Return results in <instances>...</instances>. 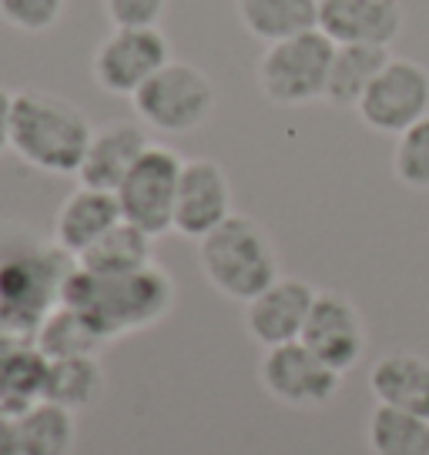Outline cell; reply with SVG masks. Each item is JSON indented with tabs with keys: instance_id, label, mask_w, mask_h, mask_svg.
<instances>
[{
	"instance_id": "obj_1",
	"label": "cell",
	"mask_w": 429,
	"mask_h": 455,
	"mask_svg": "<svg viewBox=\"0 0 429 455\" xmlns=\"http://www.w3.org/2000/svg\"><path fill=\"white\" fill-rule=\"evenodd\" d=\"M172 275L158 265H148L131 275H91L77 268L74 261L71 275L61 284V305L81 312L98 328L108 341L158 325L174 305Z\"/></svg>"
},
{
	"instance_id": "obj_2",
	"label": "cell",
	"mask_w": 429,
	"mask_h": 455,
	"mask_svg": "<svg viewBox=\"0 0 429 455\" xmlns=\"http://www.w3.org/2000/svg\"><path fill=\"white\" fill-rule=\"evenodd\" d=\"M91 121L74 100L24 87L11 104V148L44 174H77L91 144Z\"/></svg>"
},
{
	"instance_id": "obj_3",
	"label": "cell",
	"mask_w": 429,
	"mask_h": 455,
	"mask_svg": "<svg viewBox=\"0 0 429 455\" xmlns=\"http://www.w3.org/2000/svg\"><path fill=\"white\" fill-rule=\"evenodd\" d=\"M74 258L58 244H28L0 258V341H34L61 305V284Z\"/></svg>"
},
{
	"instance_id": "obj_4",
	"label": "cell",
	"mask_w": 429,
	"mask_h": 455,
	"mask_svg": "<svg viewBox=\"0 0 429 455\" xmlns=\"http://www.w3.org/2000/svg\"><path fill=\"white\" fill-rule=\"evenodd\" d=\"M198 265L218 295L242 305L262 295L275 278H282L269 231L245 214H231L225 225L201 238Z\"/></svg>"
},
{
	"instance_id": "obj_5",
	"label": "cell",
	"mask_w": 429,
	"mask_h": 455,
	"mask_svg": "<svg viewBox=\"0 0 429 455\" xmlns=\"http://www.w3.org/2000/svg\"><path fill=\"white\" fill-rule=\"evenodd\" d=\"M138 121L161 134H191L201 124H208L218 104L212 77L188 64V60H168L148 84L131 98Z\"/></svg>"
},
{
	"instance_id": "obj_6",
	"label": "cell",
	"mask_w": 429,
	"mask_h": 455,
	"mask_svg": "<svg viewBox=\"0 0 429 455\" xmlns=\"http://www.w3.org/2000/svg\"><path fill=\"white\" fill-rule=\"evenodd\" d=\"M336 44L322 30L269 44L258 60V87L279 108H302L326 98Z\"/></svg>"
},
{
	"instance_id": "obj_7",
	"label": "cell",
	"mask_w": 429,
	"mask_h": 455,
	"mask_svg": "<svg viewBox=\"0 0 429 455\" xmlns=\"http://www.w3.org/2000/svg\"><path fill=\"white\" fill-rule=\"evenodd\" d=\"M182 168H185V161L174 155L172 148L151 144L115 191L121 218L148 231L151 238L168 235L174 228V198H178Z\"/></svg>"
},
{
	"instance_id": "obj_8",
	"label": "cell",
	"mask_w": 429,
	"mask_h": 455,
	"mask_svg": "<svg viewBox=\"0 0 429 455\" xmlns=\"http://www.w3.org/2000/svg\"><path fill=\"white\" fill-rule=\"evenodd\" d=\"M172 60L168 37L158 28H115L94 47V84L115 98H134Z\"/></svg>"
},
{
	"instance_id": "obj_9",
	"label": "cell",
	"mask_w": 429,
	"mask_h": 455,
	"mask_svg": "<svg viewBox=\"0 0 429 455\" xmlns=\"http://www.w3.org/2000/svg\"><path fill=\"white\" fill-rule=\"evenodd\" d=\"M359 121L376 134L400 138L429 114V71L406 57H389L369 91L356 104Z\"/></svg>"
},
{
	"instance_id": "obj_10",
	"label": "cell",
	"mask_w": 429,
	"mask_h": 455,
	"mask_svg": "<svg viewBox=\"0 0 429 455\" xmlns=\"http://www.w3.org/2000/svg\"><path fill=\"white\" fill-rule=\"evenodd\" d=\"M258 379L275 402L292 405V409H319V405L332 402L339 385H343V375L329 369L302 341L265 348L262 365H258Z\"/></svg>"
},
{
	"instance_id": "obj_11",
	"label": "cell",
	"mask_w": 429,
	"mask_h": 455,
	"mask_svg": "<svg viewBox=\"0 0 429 455\" xmlns=\"http://www.w3.org/2000/svg\"><path fill=\"white\" fill-rule=\"evenodd\" d=\"M302 345L339 375L352 371L366 352V322L352 301L336 291H319L302 328Z\"/></svg>"
},
{
	"instance_id": "obj_12",
	"label": "cell",
	"mask_w": 429,
	"mask_h": 455,
	"mask_svg": "<svg viewBox=\"0 0 429 455\" xmlns=\"http://www.w3.org/2000/svg\"><path fill=\"white\" fill-rule=\"evenodd\" d=\"M231 218V181L225 168L212 157H191L182 168L178 198H174V228L182 238L201 242L218 225Z\"/></svg>"
},
{
	"instance_id": "obj_13",
	"label": "cell",
	"mask_w": 429,
	"mask_h": 455,
	"mask_svg": "<svg viewBox=\"0 0 429 455\" xmlns=\"http://www.w3.org/2000/svg\"><path fill=\"white\" fill-rule=\"evenodd\" d=\"M315 295L319 291L309 282H302V278H288V275L275 278L262 295L245 301V331L262 348L299 341L305 318L312 312Z\"/></svg>"
},
{
	"instance_id": "obj_14",
	"label": "cell",
	"mask_w": 429,
	"mask_h": 455,
	"mask_svg": "<svg viewBox=\"0 0 429 455\" xmlns=\"http://www.w3.org/2000/svg\"><path fill=\"white\" fill-rule=\"evenodd\" d=\"M319 30L332 44L389 47L402 30V0H319Z\"/></svg>"
},
{
	"instance_id": "obj_15",
	"label": "cell",
	"mask_w": 429,
	"mask_h": 455,
	"mask_svg": "<svg viewBox=\"0 0 429 455\" xmlns=\"http://www.w3.org/2000/svg\"><path fill=\"white\" fill-rule=\"evenodd\" d=\"M151 148L148 131L138 121H108L94 128L87 155L81 161V185L101 188V191H117L121 181L128 178V171L134 168V161Z\"/></svg>"
},
{
	"instance_id": "obj_16",
	"label": "cell",
	"mask_w": 429,
	"mask_h": 455,
	"mask_svg": "<svg viewBox=\"0 0 429 455\" xmlns=\"http://www.w3.org/2000/svg\"><path fill=\"white\" fill-rule=\"evenodd\" d=\"M117 221H125V218H121V204H117L115 191L77 185L61 201L58 218H54V244L77 261Z\"/></svg>"
},
{
	"instance_id": "obj_17",
	"label": "cell",
	"mask_w": 429,
	"mask_h": 455,
	"mask_svg": "<svg viewBox=\"0 0 429 455\" xmlns=\"http://www.w3.org/2000/svg\"><path fill=\"white\" fill-rule=\"evenodd\" d=\"M369 392L376 405L429 419V358L416 352H389L369 369Z\"/></svg>"
},
{
	"instance_id": "obj_18",
	"label": "cell",
	"mask_w": 429,
	"mask_h": 455,
	"mask_svg": "<svg viewBox=\"0 0 429 455\" xmlns=\"http://www.w3.org/2000/svg\"><path fill=\"white\" fill-rule=\"evenodd\" d=\"M47 365L37 341H0V412L17 415L41 402Z\"/></svg>"
},
{
	"instance_id": "obj_19",
	"label": "cell",
	"mask_w": 429,
	"mask_h": 455,
	"mask_svg": "<svg viewBox=\"0 0 429 455\" xmlns=\"http://www.w3.org/2000/svg\"><path fill=\"white\" fill-rule=\"evenodd\" d=\"M155 265V238L142 231L131 221H117L108 235H101L98 242L77 258V268L91 271V275H131Z\"/></svg>"
},
{
	"instance_id": "obj_20",
	"label": "cell",
	"mask_w": 429,
	"mask_h": 455,
	"mask_svg": "<svg viewBox=\"0 0 429 455\" xmlns=\"http://www.w3.org/2000/svg\"><path fill=\"white\" fill-rule=\"evenodd\" d=\"M242 28L265 44L319 30V0H239Z\"/></svg>"
},
{
	"instance_id": "obj_21",
	"label": "cell",
	"mask_w": 429,
	"mask_h": 455,
	"mask_svg": "<svg viewBox=\"0 0 429 455\" xmlns=\"http://www.w3.org/2000/svg\"><path fill=\"white\" fill-rule=\"evenodd\" d=\"M389 64V47H372V44H336V57L329 68V84L326 98L336 108H356L362 94L369 91L376 74Z\"/></svg>"
},
{
	"instance_id": "obj_22",
	"label": "cell",
	"mask_w": 429,
	"mask_h": 455,
	"mask_svg": "<svg viewBox=\"0 0 429 455\" xmlns=\"http://www.w3.org/2000/svg\"><path fill=\"white\" fill-rule=\"evenodd\" d=\"M17 439L24 455H71L74 449V412L54 402H34L24 412L14 415Z\"/></svg>"
},
{
	"instance_id": "obj_23",
	"label": "cell",
	"mask_w": 429,
	"mask_h": 455,
	"mask_svg": "<svg viewBox=\"0 0 429 455\" xmlns=\"http://www.w3.org/2000/svg\"><path fill=\"white\" fill-rule=\"evenodd\" d=\"M104 392V369L98 355L85 358H54L47 365V382H44V398L54 402L68 412L91 409Z\"/></svg>"
},
{
	"instance_id": "obj_24",
	"label": "cell",
	"mask_w": 429,
	"mask_h": 455,
	"mask_svg": "<svg viewBox=\"0 0 429 455\" xmlns=\"http://www.w3.org/2000/svg\"><path fill=\"white\" fill-rule=\"evenodd\" d=\"M37 348L51 358H85L98 355L101 348L108 345V339L101 335L98 328L87 322L81 312H74L68 305H58L54 312L47 315L37 328Z\"/></svg>"
},
{
	"instance_id": "obj_25",
	"label": "cell",
	"mask_w": 429,
	"mask_h": 455,
	"mask_svg": "<svg viewBox=\"0 0 429 455\" xmlns=\"http://www.w3.org/2000/svg\"><path fill=\"white\" fill-rule=\"evenodd\" d=\"M372 455H429V419L376 405L366 422Z\"/></svg>"
},
{
	"instance_id": "obj_26",
	"label": "cell",
	"mask_w": 429,
	"mask_h": 455,
	"mask_svg": "<svg viewBox=\"0 0 429 455\" xmlns=\"http://www.w3.org/2000/svg\"><path fill=\"white\" fill-rule=\"evenodd\" d=\"M393 174L413 191H429V114L396 138Z\"/></svg>"
},
{
	"instance_id": "obj_27",
	"label": "cell",
	"mask_w": 429,
	"mask_h": 455,
	"mask_svg": "<svg viewBox=\"0 0 429 455\" xmlns=\"http://www.w3.org/2000/svg\"><path fill=\"white\" fill-rule=\"evenodd\" d=\"M68 0H0V20L20 34H47L58 28Z\"/></svg>"
},
{
	"instance_id": "obj_28",
	"label": "cell",
	"mask_w": 429,
	"mask_h": 455,
	"mask_svg": "<svg viewBox=\"0 0 429 455\" xmlns=\"http://www.w3.org/2000/svg\"><path fill=\"white\" fill-rule=\"evenodd\" d=\"M168 0H104V14L115 28H158Z\"/></svg>"
},
{
	"instance_id": "obj_29",
	"label": "cell",
	"mask_w": 429,
	"mask_h": 455,
	"mask_svg": "<svg viewBox=\"0 0 429 455\" xmlns=\"http://www.w3.org/2000/svg\"><path fill=\"white\" fill-rule=\"evenodd\" d=\"M0 455H24L20 452V439H17L14 415L0 412Z\"/></svg>"
},
{
	"instance_id": "obj_30",
	"label": "cell",
	"mask_w": 429,
	"mask_h": 455,
	"mask_svg": "<svg viewBox=\"0 0 429 455\" xmlns=\"http://www.w3.org/2000/svg\"><path fill=\"white\" fill-rule=\"evenodd\" d=\"M11 104H14V91L0 87V155L11 148Z\"/></svg>"
}]
</instances>
